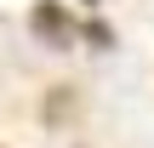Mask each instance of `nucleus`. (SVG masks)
<instances>
[{
	"mask_svg": "<svg viewBox=\"0 0 154 148\" xmlns=\"http://www.w3.org/2000/svg\"><path fill=\"white\" fill-rule=\"evenodd\" d=\"M80 6H103V0H80Z\"/></svg>",
	"mask_w": 154,
	"mask_h": 148,
	"instance_id": "nucleus-3",
	"label": "nucleus"
},
{
	"mask_svg": "<svg viewBox=\"0 0 154 148\" xmlns=\"http://www.w3.org/2000/svg\"><path fill=\"white\" fill-rule=\"evenodd\" d=\"M86 40H91V46H109V40H114V34H109V29H103V23H86Z\"/></svg>",
	"mask_w": 154,
	"mask_h": 148,
	"instance_id": "nucleus-2",
	"label": "nucleus"
},
{
	"mask_svg": "<svg viewBox=\"0 0 154 148\" xmlns=\"http://www.w3.org/2000/svg\"><path fill=\"white\" fill-rule=\"evenodd\" d=\"M29 29L51 46V51H69L74 40H80V29H74V17L57 6V0H40V6H29Z\"/></svg>",
	"mask_w": 154,
	"mask_h": 148,
	"instance_id": "nucleus-1",
	"label": "nucleus"
}]
</instances>
